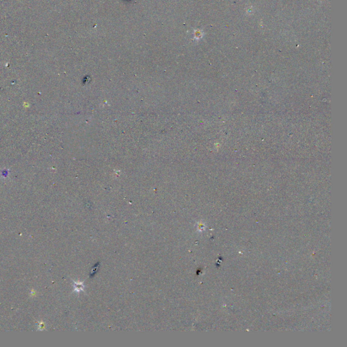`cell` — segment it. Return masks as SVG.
<instances>
[{"label": "cell", "mask_w": 347, "mask_h": 347, "mask_svg": "<svg viewBox=\"0 0 347 347\" xmlns=\"http://www.w3.org/2000/svg\"><path fill=\"white\" fill-rule=\"evenodd\" d=\"M37 330H38L42 331V330H44V329L46 328V324H45V323H44L43 322H42V321H41V322H40L38 323V325H37Z\"/></svg>", "instance_id": "1"}]
</instances>
